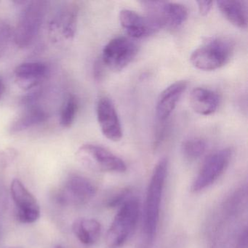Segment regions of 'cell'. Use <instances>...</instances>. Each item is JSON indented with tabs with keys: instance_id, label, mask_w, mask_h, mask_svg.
Here are the masks:
<instances>
[{
	"instance_id": "1",
	"label": "cell",
	"mask_w": 248,
	"mask_h": 248,
	"mask_svg": "<svg viewBox=\"0 0 248 248\" xmlns=\"http://www.w3.org/2000/svg\"><path fill=\"white\" fill-rule=\"evenodd\" d=\"M168 159L162 158L155 167L146 192L145 232L148 240H154L157 232L161 202L168 175Z\"/></svg>"
},
{
	"instance_id": "2",
	"label": "cell",
	"mask_w": 248,
	"mask_h": 248,
	"mask_svg": "<svg viewBox=\"0 0 248 248\" xmlns=\"http://www.w3.org/2000/svg\"><path fill=\"white\" fill-rule=\"evenodd\" d=\"M139 213V202L135 197H130L120 206L106 234L107 248H120L127 242L137 226Z\"/></svg>"
},
{
	"instance_id": "3",
	"label": "cell",
	"mask_w": 248,
	"mask_h": 248,
	"mask_svg": "<svg viewBox=\"0 0 248 248\" xmlns=\"http://www.w3.org/2000/svg\"><path fill=\"white\" fill-rule=\"evenodd\" d=\"M233 50V45L230 40L213 37L191 53L190 61L194 67L200 70H216L229 62Z\"/></svg>"
},
{
	"instance_id": "4",
	"label": "cell",
	"mask_w": 248,
	"mask_h": 248,
	"mask_svg": "<svg viewBox=\"0 0 248 248\" xmlns=\"http://www.w3.org/2000/svg\"><path fill=\"white\" fill-rule=\"evenodd\" d=\"M47 5L48 2L43 0L27 2L14 32V41L18 47H28L35 40L44 21Z\"/></svg>"
},
{
	"instance_id": "5",
	"label": "cell",
	"mask_w": 248,
	"mask_h": 248,
	"mask_svg": "<svg viewBox=\"0 0 248 248\" xmlns=\"http://www.w3.org/2000/svg\"><path fill=\"white\" fill-rule=\"evenodd\" d=\"M78 162L90 170L98 172H124L127 166L124 161L101 146L85 144L76 152Z\"/></svg>"
},
{
	"instance_id": "6",
	"label": "cell",
	"mask_w": 248,
	"mask_h": 248,
	"mask_svg": "<svg viewBox=\"0 0 248 248\" xmlns=\"http://www.w3.org/2000/svg\"><path fill=\"white\" fill-rule=\"evenodd\" d=\"M140 4L146 16L160 29L177 28L188 18V9L182 4L163 1H143Z\"/></svg>"
},
{
	"instance_id": "7",
	"label": "cell",
	"mask_w": 248,
	"mask_h": 248,
	"mask_svg": "<svg viewBox=\"0 0 248 248\" xmlns=\"http://www.w3.org/2000/svg\"><path fill=\"white\" fill-rule=\"evenodd\" d=\"M96 191L95 184L86 177L72 175L56 193V200L62 205H82L95 197Z\"/></svg>"
},
{
	"instance_id": "8",
	"label": "cell",
	"mask_w": 248,
	"mask_h": 248,
	"mask_svg": "<svg viewBox=\"0 0 248 248\" xmlns=\"http://www.w3.org/2000/svg\"><path fill=\"white\" fill-rule=\"evenodd\" d=\"M139 47L130 37H117L110 40L103 50L101 62L113 72H120L131 63Z\"/></svg>"
},
{
	"instance_id": "9",
	"label": "cell",
	"mask_w": 248,
	"mask_h": 248,
	"mask_svg": "<svg viewBox=\"0 0 248 248\" xmlns=\"http://www.w3.org/2000/svg\"><path fill=\"white\" fill-rule=\"evenodd\" d=\"M229 148L216 151L207 156L191 185L192 192L197 193L213 185L226 170L232 159Z\"/></svg>"
},
{
	"instance_id": "10",
	"label": "cell",
	"mask_w": 248,
	"mask_h": 248,
	"mask_svg": "<svg viewBox=\"0 0 248 248\" xmlns=\"http://www.w3.org/2000/svg\"><path fill=\"white\" fill-rule=\"evenodd\" d=\"M11 192L16 209L17 219L21 223H32L40 217L38 202L20 180L11 183Z\"/></svg>"
},
{
	"instance_id": "11",
	"label": "cell",
	"mask_w": 248,
	"mask_h": 248,
	"mask_svg": "<svg viewBox=\"0 0 248 248\" xmlns=\"http://www.w3.org/2000/svg\"><path fill=\"white\" fill-rule=\"evenodd\" d=\"M97 119L103 135L108 140L119 141L123 137V127L112 101L101 97L97 103Z\"/></svg>"
},
{
	"instance_id": "12",
	"label": "cell",
	"mask_w": 248,
	"mask_h": 248,
	"mask_svg": "<svg viewBox=\"0 0 248 248\" xmlns=\"http://www.w3.org/2000/svg\"><path fill=\"white\" fill-rule=\"evenodd\" d=\"M120 22L130 38L140 39L149 37L160 30L159 26L147 16H142L131 10H122Z\"/></svg>"
},
{
	"instance_id": "13",
	"label": "cell",
	"mask_w": 248,
	"mask_h": 248,
	"mask_svg": "<svg viewBox=\"0 0 248 248\" xmlns=\"http://www.w3.org/2000/svg\"><path fill=\"white\" fill-rule=\"evenodd\" d=\"M48 73L47 65L41 62H27L16 68L14 75L20 88L25 91L36 88Z\"/></svg>"
},
{
	"instance_id": "14",
	"label": "cell",
	"mask_w": 248,
	"mask_h": 248,
	"mask_svg": "<svg viewBox=\"0 0 248 248\" xmlns=\"http://www.w3.org/2000/svg\"><path fill=\"white\" fill-rule=\"evenodd\" d=\"M187 87L186 81H177L161 93L156 107V116L160 121H165L172 114Z\"/></svg>"
},
{
	"instance_id": "15",
	"label": "cell",
	"mask_w": 248,
	"mask_h": 248,
	"mask_svg": "<svg viewBox=\"0 0 248 248\" xmlns=\"http://www.w3.org/2000/svg\"><path fill=\"white\" fill-rule=\"evenodd\" d=\"M191 108L200 115L208 116L218 108L220 97L217 93L204 88L192 90L189 96Z\"/></svg>"
},
{
	"instance_id": "16",
	"label": "cell",
	"mask_w": 248,
	"mask_h": 248,
	"mask_svg": "<svg viewBox=\"0 0 248 248\" xmlns=\"http://www.w3.org/2000/svg\"><path fill=\"white\" fill-rule=\"evenodd\" d=\"M217 6L222 15L235 27L241 29L248 26V5L241 0H219Z\"/></svg>"
},
{
	"instance_id": "17",
	"label": "cell",
	"mask_w": 248,
	"mask_h": 248,
	"mask_svg": "<svg viewBox=\"0 0 248 248\" xmlns=\"http://www.w3.org/2000/svg\"><path fill=\"white\" fill-rule=\"evenodd\" d=\"M72 230L81 243L93 245L101 236V225L95 219L79 218L74 222Z\"/></svg>"
},
{
	"instance_id": "18",
	"label": "cell",
	"mask_w": 248,
	"mask_h": 248,
	"mask_svg": "<svg viewBox=\"0 0 248 248\" xmlns=\"http://www.w3.org/2000/svg\"><path fill=\"white\" fill-rule=\"evenodd\" d=\"M47 114L40 108H32L17 119L10 127L11 133H18L41 124L47 120Z\"/></svg>"
},
{
	"instance_id": "19",
	"label": "cell",
	"mask_w": 248,
	"mask_h": 248,
	"mask_svg": "<svg viewBox=\"0 0 248 248\" xmlns=\"http://www.w3.org/2000/svg\"><path fill=\"white\" fill-rule=\"evenodd\" d=\"M207 149V142L200 138L187 139L183 142L181 146L183 155L189 160H195L201 157Z\"/></svg>"
},
{
	"instance_id": "20",
	"label": "cell",
	"mask_w": 248,
	"mask_h": 248,
	"mask_svg": "<svg viewBox=\"0 0 248 248\" xmlns=\"http://www.w3.org/2000/svg\"><path fill=\"white\" fill-rule=\"evenodd\" d=\"M78 111V99L75 95H70L66 100L61 112V125L66 128L70 127L75 122Z\"/></svg>"
},
{
	"instance_id": "21",
	"label": "cell",
	"mask_w": 248,
	"mask_h": 248,
	"mask_svg": "<svg viewBox=\"0 0 248 248\" xmlns=\"http://www.w3.org/2000/svg\"><path fill=\"white\" fill-rule=\"evenodd\" d=\"M11 35V30L8 25L0 24V57L6 52Z\"/></svg>"
},
{
	"instance_id": "22",
	"label": "cell",
	"mask_w": 248,
	"mask_h": 248,
	"mask_svg": "<svg viewBox=\"0 0 248 248\" xmlns=\"http://www.w3.org/2000/svg\"><path fill=\"white\" fill-rule=\"evenodd\" d=\"M130 194H131V190L130 188H126L121 190L107 201V206L108 207H114L123 205L130 198Z\"/></svg>"
},
{
	"instance_id": "23",
	"label": "cell",
	"mask_w": 248,
	"mask_h": 248,
	"mask_svg": "<svg viewBox=\"0 0 248 248\" xmlns=\"http://www.w3.org/2000/svg\"><path fill=\"white\" fill-rule=\"evenodd\" d=\"M234 248H248V228L242 229L235 242Z\"/></svg>"
},
{
	"instance_id": "24",
	"label": "cell",
	"mask_w": 248,
	"mask_h": 248,
	"mask_svg": "<svg viewBox=\"0 0 248 248\" xmlns=\"http://www.w3.org/2000/svg\"><path fill=\"white\" fill-rule=\"evenodd\" d=\"M197 3L200 14L203 16H205L210 13L213 5V1H198Z\"/></svg>"
},
{
	"instance_id": "25",
	"label": "cell",
	"mask_w": 248,
	"mask_h": 248,
	"mask_svg": "<svg viewBox=\"0 0 248 248\" xmlns=\"http://www.w3.org/2000/svg\"><path fill=\"white\" fill-rule=\"evenodd\" d=\"M103 63L101 60L98 61L95 63L94 66V75H95V79H101L104 75V67H103Z\"/></svg>"
},
{
	"instance_id": "26",
	"label": "cell",
	"mask_w": 248,
	"mask_h": 248,
	"mask_svg": "<svg viewBox=\"0 0 248 248\" xmlns=\"http://www.w3.org/2000/svg\"><path fill=\"white\" fill-rule=\"evenodd\" d=\"M4 93H5V85H4L2 79H0V99L2 98Z\"/></svg>"
},
{
	"instance_id": "27",
	"label": "cell",
	"mask_w": 248,
	"mask_h": 248,
	"mask_svg": "<svg viewBox=\"0 0 248 248\" xmlns=\"http://www.w3.org/2000/svg\"><path fill=\"white\" fill-rule=\"evenodd\" d=\"M55 248H64L63 247L61 246V245H57V246L55 247Z\"/></svg>"
}]
</instances>
